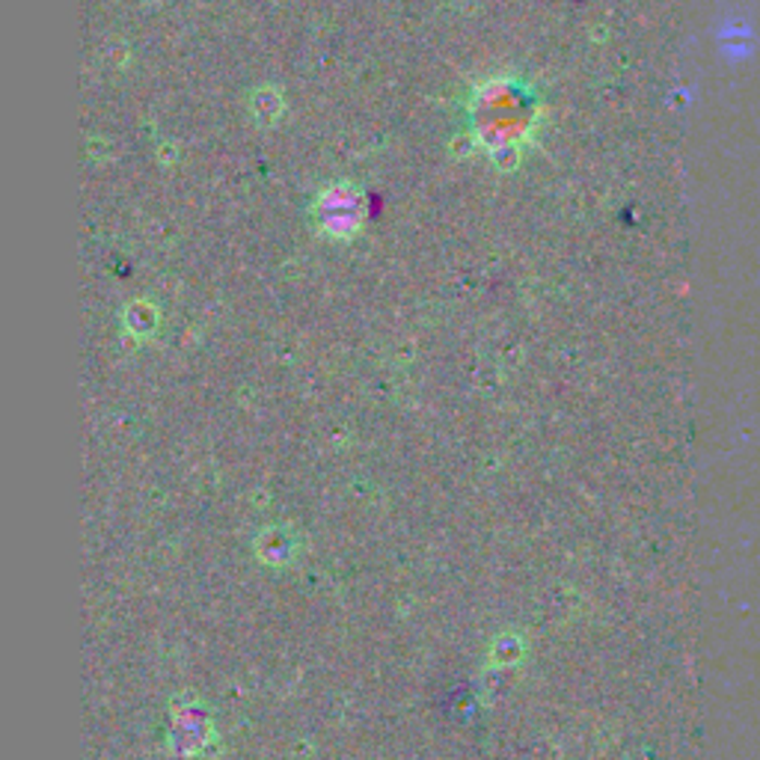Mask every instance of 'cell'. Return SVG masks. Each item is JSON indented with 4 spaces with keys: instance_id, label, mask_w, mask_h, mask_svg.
I'll return each instance as SVG.
<instances>
[{
    "instance_id": "cell-1",
    "label": "cell",
    "mask_w": 760,
    "mask_h": 760,
    "mask_svg": "<svg viewBox=\"0 0 760 760\" xmlns=\"http://www.w3.org/2000/svg\"><path fill=\"white\" fill-rule=\"evenodd\" d=\"M544 108L535 86L517 75H491L475 81L467 101L470 137L499 172H515L535 143Z\"/></svg>"
},
{
    "instance_id": "cell-2",
    "label": "cell",
    "mask_w": 760,
    "mask_h": 760,
    "mask_svg": "<svg viewBox=\"0 0 760 760\" xmlns=\"http://www.w3.org/2000/svg\"><path fill=\"white\" fill-rule=\"evenodd\" d=\"M310 224L322 238L333 244H351L360 238L365 226V193L360 184L348 179L324 184L312 196Z\"/></svg>"
},
{
    "instance_id": "cell-3",
    "label": "cell",
    "mask_w": 760,
    "mask_h": 760,
    "mask_svg": "<svg viewBox=\"0 0 760 760\" xmlns=\"http://www.w3.org/2000/svg\"><path fill=\"white\" fill-rule=\"evenodd\" d=\"M119 327L129 336L131 342H152L161 330V310L149 298L129 300L119 312Z\"/></svg>"
},
{
    "instance_id": "cell-4",
    "label": "cell",
    "mask_w": 760,
    "mask_h": 760,
    "mask_svg": "<svg viewBox=\"0 0 760 760\" xmlns=\"http://www.w3.org/2000/svg\"><path fill=\"white\" fill-rule=\"evenodd\" d=\"M246 113L258 129H274L279 119L286 117V96L274 84H258L246 96Z\"/></svg>"
},
{
    "instance_id": "cell-5",
    "label": "cell",
    "mask_w": 760,
    "mask_h": 760,
    "mask_svg": "<svg viewBox=\"0 0 760 760\" xmlns=\"http://www.w3.org/2000/svg\"><path fill=\"white\" fill-rule=\"evenodd\" d=\"M158 158H161V164L179 161V155H176V146H172V143H164L161 149H158Z\"/></svg>"
}]
</instances>
